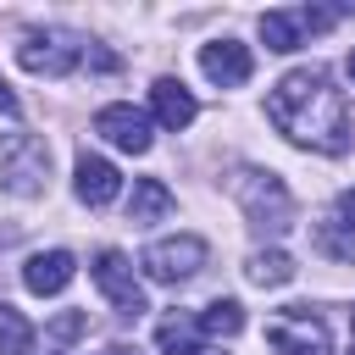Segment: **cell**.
Returning a JSON list of instances; mask_svg holds the SVG:
<instances>
[{
    "label": "cell",
    "mask_w": 355,
    "mask_h": 355,
    "mask_svg": "<svg viewBox=\"0 0 355 355\" xmlns=\"http://www.w3.org/2000/svg\"><path fill=\"white\" fill-rule=\"evenodd\" d=\"M266 116L277 122L283 139H294L316 155H344L349 150V105H344V89H333V78L322 67L283 72L266 94Z\"/></svg>",
    "instance_id": "6da1fadb"
},
{
    "label": "cell",
    "mask_w": 355,
    "mask_h": 355,
    "mask_svg": "<svg viewBox=\"0 0 355 355\" xmlns=\"http://www.w3.org/2000/svg\"><path fill=\"white\" fill-rule=\"evenodd\" d=\"M233 200L244 205V216H250L255 233H283V227L294 222V194L283 189L277 172L239 166V172H233Z\"/></svg>",
    "instance_id": "7a4b0ae2"
},
{
    "label": "cell",
    "mask_w": 355,
    "mask_h": 355,
    "mask_svg": "<svg viewBox=\"0 0 355 355\" xmlns=\"http://www.w3.org/2000/svg\"><path fill=\"white\" fill-rule=\"evenodd\" d=\"M266 344L277 355H333V333L311 305H283L266 316Z\"/></svg>",
    "instance_id": "3957f363"
},
{
    "label": "cell",
    "mask_w": 355,
    "mask_h": 355,
    "mask_svg": "<svg viewBox=\"0 0 355 355\" xmlns=\"http://www.w3.org/2000/svg\"><path fill=\"white\" fill-rule=\"evenodd\" d=\"M0 183L11 194H44V183H50V144L39 133L0 139Z\"/></svg>",
    "instance_id": "277c9868"
},
{
    "label": "cell",
    "mask_w": 355,
    "mask_h": 355,
    "mask_svg": "<svg viewBox=\"0 0 355 355\" xmlns=\"http://www.w3.org/2000/svg\"><path fill=\"white\" fill-rule=\"evenodd\" d=\"M205 255H211V244H205L200 233H178V239H155L139 266H144L150 283H189V277L205 266Z\"/></svg>",
    "instance_id": "5b68a950"
},
{
    "label": "cell",
    "mask_w": 355,
    "mask_h": 355,
    "mask_svg": "<svg viewBox=\"0 0 355 355\" xmlns=\"http://www.w3.org/2000/svg\"><path fill=\"white\" fill-rule=\"evenodd\" d=\"M78 55H83V44H78L72 33H61V28H33V33H22V44H17V61H22L28 72H44V78L72 72Z\"/></svg>",
    "instance_id": "8992f818"
},
{
    "label": "cell",
    "mask_w": 355,
    "mask_h": 355,
    "mask_svg": "<svg viewBox=\"0 0 355 355\" xmlns=\"http://www.w3.org/2000/svg\"><path fill=\"white\" fill-rule=\"evenodd\" d=\"M333 22H338V11H311V6H300V11H266L261 17V39H266V50L288 55V50L305 44V33H322Z\"/></svg>",
    "instance_id": "52a82bcc"
},
{
    "label": "cell",
    "mask_w": 355,
    "mask_h": 355,
    "mask_svg": "<svg viewBox=\"0 0 355 355\" xmlns=\"http://www.w3.org/2000/svg\"><path fill=\"white\" fill-rule=\"evenodd\" d=\"M94 283L105 288V300H111L122 316H144V311H150V305H144V288H139V277H133V266H128L122 250H100V255H94Z\"/></svg>",
    "instance_id": "ba28073f"
},
{
    "label": "cell",
    "mask_w": 355,
    "mask_h": 355,
    "mask_svg": "<svg viewBox=\"0 0 355 355\" xmlns=\"http://www.w3.org/2000/svg\"><path fill=\"white\" fill-rule=\"evenodd\" d=\"M94 133L111 139V144L128 150V155H144V150H150V116L133 111V105H100V111H94Z\"/></svg>",
    "instance_id": "9c48e42d"
},
{
    "label": "cell",
    "mask_w": 355,
    "mask_h": 355,
    "mask_svg": "<svg viewBox=\"0 0 355 355\" xmlns=\"http://www.w3.org/2000/svg\"><path fill=\"white\" fill-rule=\"evenodd\" d=\"M200 72H205L216 89H239V83H250L255 61H250V50H244L239 39H216V44L200 50Z\"/></svg>",
    "instance_id": "30bf717a"
},
{
    "label": "cell",
    "mask_w": 355,
    "mask_h": 355,
    "mask_svg": "<svg viewBox=\"0 0 355 355\" xmlns=\"http://www.w3.org/2000/svg\"><path fill=\"white\" fill-rule=\"evenodd\" d=\"M72 189H78V200L83 205H111L116 200V189H122V172L105 161V155H78V172H72Z\"/></svg>",
    "instance_id": "8fae6325"
},
{
    "label": "cell",
    "mask_w": 355,
    "mask_h": 355,
    "mask_svg": "<svg viewBox=\"0 0 355 355\" xmlns=\"http://www.w3.org/2000/svg\"><path fill=\"white\" fill-rule=\"evenodd\" d=\"M72 277H78V261H72L67 250H39V255H28V266H22V283H28L33 294H61Z\"/></svg>",
    "instance_id": "7c38bea8"
},
{
    "label": "cell",
    "mask_w": 355,
    "mask_h": 355,
    "mask_svg": "<svg viewBox=\"0 0 355 355\" xmlns=\"http://www.w3.org/2000/svg\"><path fill=\"white\" fill-rule=\"evenodd\" d=\"M150 105H155V122H161V128H172V133H178V128H189V122L200 116L194 94H189L178 78H155V83H150Z\"/></svg>",
    "instance_id": "4fadbf2b"
},
{
    "label": "cell",
    "mask_w": 355,
    "mask_h": 355,
    "mask_svg": "<svg viewBox=\"0 0 355 355\" xmlns=\"http://www.w3.org/2000/svg\"><path fill=\"white\" fill-rule=\"evenodd\" d=\"M166 211H172V189L161 178H139L133 183V200H128V222L144 227V222H161Z\"/></svg>",
    "instance_id": "5bb4252c"
},
{
    "label": "cell",
    "mask_w": 355,
    "mask_h": 355,
    "mask_svg": "<svg viewBox=\"0 0 355 355\" xmlns=\"http://www.w3.org/2000/svg\"><path fill=\"white\" fill-rule=\"evenodd\" d=\"M244 277H250L255 288H283V283L294 277V255H288V250H255V255L244 261Z\"/></svg>",
    "instance_id": "9a60e30c"
},
{
    "label": "cell",
    "mask_w": 355,
    "mask_h": 355,
    "mask_svg": "<svg viewBox=\"0 0 355 355\" xmlns=\"http://www.w3.org/2000/svg\"><path fill=\"white\" fill-rule=\"evenodd\" d=\"M194 333H205V338H233V333H244V305H239V300H211V305L194 316Z\"/></svg>",
    "instance_id": "2e32d148"
},
{
    "label": "cell",
    "mask_w": 355,
    "mask_h": 355,
    "mask_svg": "<svg viewBox=\"0 0 355 355\" xmlns=\"http://www.w3.org/2000/svg\"><path fill=\"white\" fill-rule=\"evenodd\" d=\"M33 349V322L17 305H0V355H28Z\"/></svg>",
    "instance_id": "e0dca14e"
},
{
    "label": "cell",
    "mask_w": 355,
    "mask_h": 355,
    "mask_svg": "<svg viewBox=\"0 0 355 355\" xmlns=\"http://www.w3.org/2000/svg\"><path fill=\"white\" fill-rule=\"evenodd\" d=\"M316 250H322V255H333V261H344V266H355V227L322 222V227H316Z\"/></svg>",
    "instance_id": "ac0fdd59"
},
{
    "label": "cell",
    "mask_w": 355,
    "mask_h": 355,
    "mask_svg": "<svg viewBox=\"0 0 355 355\" xmlns=\"http://www.w3.org/2000/svg\"><path fill=\"white\" fill-rule=\"evenodd\" d=\"M89 327V311H61L55 322H50V338H78Z\"/></svg>",
    "instance_id": "d6986e66"
},
{
    "label": "cell",
    "mask_w": 355,
    "mask_h": 355,
    "mask_svg": "<svg viewBox=\"0 0 355 355\" xmlns=\"http://www.w3.org/2000/svg\"><path fill=\"white\" fill-rule=\"evenodd\" d=\"M338 222H344V227H355V189H344V194H338Z\"/></svg>",
    "instance_id": "ffe728a7"
},
{
    "label": "cell",
    "mask_w": 355,
    "mask_h": 355,
    "mask_svg": "<svg viewBox=\"0 0 355 355\" xmlns=\"http://www.w3.org/2000/svg\"><path fill=\"white\" fill-rule=\"evenodd\" d=\"M89 67H100V72H116V55H111V50H89Z\"/></svg>",
    "instance_id": "44dd1931"
},
{
    "label": "cell",
    "mask_w": 355,
    "mask_h": 355,
    "mask_svg": "<svg viewBox=\"0 0 355 355\" xmlns=\"http://www.w3.org/2000/svg\"><path fill=\"white\" fill-rule=\"evenodd\" d=\"M0 111H6V116H17V111H22V105H17V94L6 89V78H0Z\"/></svg>",
    "instance_id": "7402d4cb"
},
{
    "label": "cell",
    "mask_w": 355,
    "mask_h": 355,
    "mask_svg": "<svg viewBox=\"0 0 355 355\" xmlns=\"http://www.w3.org/2000/svg\"><path fill=\"white\" fill-rule=\"evenodd\" d=\"M100 355H139V349H128V344H111V349H100Z\"/></svg>",
    "instance_id": "603a6c76"
},
{
    "label": "cell",
    "mask_w": 355,
    "mask_h": 355,
    "mask_svg": "<svg viewBox=\"0 0 355 355\" xmlns=\"http://www.w3.org/2000/svg\"><path fill=\"white\" fill-rule=\"evenodd\" d=\"M189 355H222V349H205V344H194V349H189Z\"/></svg>",
    "instance_id": "cb8c5ba5"
},
{
    "label": "cell",
    "mask_w": 355,
    "mask_h": 355,
    "mask_svg": "<svg viewBox=\"0 0 355 355\" xmlns=\"http://www.w3.org/2000/svg\"><path fill=\"white\" fill-rule=\"evenodd\" d=\"M344 67H349V78H355V50H349V61H344Z\"/></svg>",
    "instance_id": "d4e9b609"
}]
</instances>
